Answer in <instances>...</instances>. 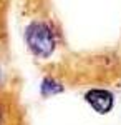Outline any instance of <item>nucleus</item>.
Listing matches in <instances>:
<instances>
[{
    "label": "nucleus",
    "instance_id": "1",
    "mask_svg": "<svg viewBox=\"0 0 121 125\" xmlns=\"http://www.w3.org/2000/svg\"><path fill=\"white\" fill-rule=\"evenodd\" d=\"M27 42L32 52L38 57H48L55 48L53 33L45 23H32L27 29Z\"/></svg>",
    "mask_w": 121,
    "mask_h": 125
},
{
    "label": "nucleus",
    "instance_id": "2",
    "mask_svg": "<svg viewBox=\"0 0 121 125\" xmlns=\"http://www.w3.org/2000/svg\"><path fill=\"white\" fill-rule=\"evenodd\" d=\"M85 98L91 105V108L98 114H108V112H111L113 105H114L113 94L104 88H93L85 95Z\"/></svg>",
    "mask_w": 121,
    "mask_h": 125
}]
</instances>
